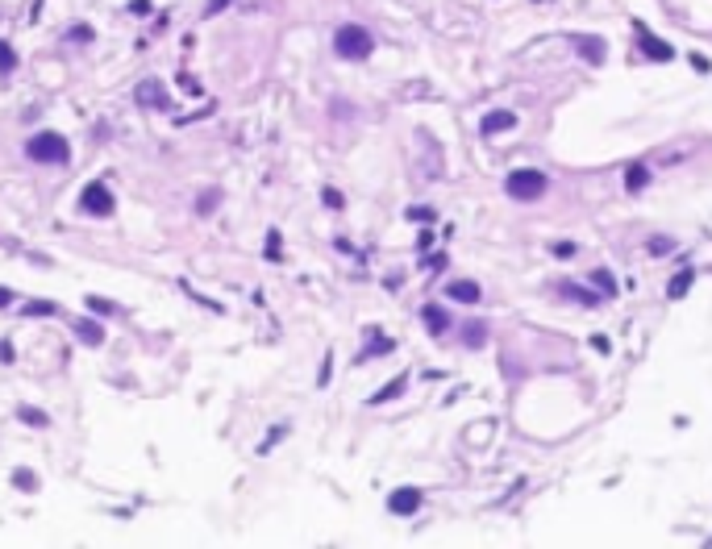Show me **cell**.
<instances>
[{"label":"cell","mask_w":712,"mask_h":549,"mask_svg":"<svg viewBox=\"0 0 712 549\" xmlns=\"http://www.w3.org/2000/svg\"><path fill=\"white\" fill-rule=\"evenodd\" d=\"M25 154H29L33 162H46V167H63V162L71 158V146H67V137H63V133L42 129V133H33V137H29Z\"/></svg>","instance_id":"cell-1"},{"label":"cell","mask_w":712,"mask_h":549,"mask_svg":"<svg viewBox=\"0 0 712 549\" xmlns=\"http://www.w3.org/2000/svg\"><path fill=\"white\" fill-rule=\"evenodd\" d=\"M504 187H508L513 200H525V204H529V200H542V196H546L550 175H546V171H533V167H517V171H508Z\"/></svg>","instance_id":"cell-2"},{"label":"cell","mask_w":712,"mask_h":549,"mask_svg":"<svg viewBox=\"0 0 712 549\" xmlns=\"http://www.w3.org/2000/svg\"><path fill=\"white\" fill-rule=\"evenodd\" d=\"M333 50H338V58H350V62H363L371 50H375V37L363 29V25H342L338 33H333Z\"/></svg>","instance_id":"cell-3"},{"label":"cell","mask_w":712,"mask_h":549,"mask_svg":"<svg viewBox=\"0 0 712 549\" xmlns=\"http://www.w3.org/2000/svg\"><path fill=\"white\" fill-rule=\"evenodd\" d=\"M79 208H83L88 217H113L117 200H113L108 183H88V187H83V196H79Z\"/></svg>","instance_id":"cell-4"},{"label":"cell","mask_w":712,"mask_h":549,"mask_svg":"<svg viewBox=\"0 0 712 549\" xmlns=\"http://www.w3.org/2000/svg\"><path fill=\"white\" fill-rule=\"evenodd\" d=\"M421 508V491L417 487H396L392 496H388V512L392 516H413Z\"/></svg>","instance_id":"cell-5"},{"label":"cell","mask_w":712,"mask_h":549,"mask_svg":"<svg viewBox=\"0 0 712 549\" xmlns=\"http://www.w3.org/2000/svg\"><path fill=\"white\" fill-rule=\"evenodd\" d=\"M133 100H138L142 108H167V87H163L158 79H142L138 92H133Z\"/></svg>","instance_id":"cell-6"},{"label":"cell","mask_w":712,"mask_h":549,"mask_svg":"<svg viewBox=\"0 0 712 549\" xmlns=\"http://www.w3.org/2000/svg\"><path fill=\"white\" fill-rule=\"evenodd\" d=\"M517 125V112L513 108H492L483 121H479V133L483 137H496V133H504V129H513Z\"/></svg>","instance_id":"cell-7"},{"label":"cell","mask_w":712,"mask_h":549,"mask_svg":"<svg viewBox=\"0 0 712 549\" xmlns=\"http://www.w3.org/2000/svg\"><path fill=\"white\" fill-rule=\"evenodd\" d=\"M446 296L450 300H458V304H479V283H471V279H454V283H446Z\"/></svg>","instance_id":"cell-8"},{"label":"cell","mask_w":712,"mask_h":549,"mask_svg":"<svg viewBox=\"0 0 712 549\" xmlns=\"http://www.w3.org/2000/svg\"><path fill=\"white\" fill-rule=\"evenodd\" d=\"M642 54L654 58V62H671V58H675V50H671L663 37H654V33H642Z\"/></svg>","instance_id":"cell-9"},{"label":"cell","mask_w":712,"mask_h":549,"mask_svg":"<svg viewBox=\"0 0 712 549\" xmlns=\"http://www.w3.org/2000/svg\"><path fill=\"white\" fill-rule=\"evenodd\" d=\"M421 316H425V329H429V333H446V329H450V316H446L438 304H425Z\"/></svg>","instance_id":"cell-10"},{"label":"cell","mask_w":712,"mask_h":549,"mask_svg":"<svg viewBox=\"0 0 712 549\" xmlns=\"http://www.w3.org/2000/svg\"><path fill=\"white\" fill-rule=\"evenodd\" d=\"M575 50H579L588 62H604V42H600V37H575Z\"/></svg>","instance_id":"cell-11"},{"label":"cell","mask_w":712,"mask_h":549,"mask_svg":"<svg viewBox=\"0 0 712 549\" xmlns=\"http://www.w3.org/2000/svg\"><path fill=\"white\" fill-rule=\"evenodd\" d=\"M75 333H79V341H88V346H100V341H104V329H100L96 321H83V316H75Z\"/></svg>","instance_id":"cell-12"},{"label":"cell","mask_w":712,"mask_h":549,"mask_svg":"<svg viewBox=\"0 0 712 549\" xmlns=\"http://www.w3.org/2000/svg\"><path fill=\"white\" fill-rule=\"evenodd\" d=\"M625 183H629V192H642V187L650 183V171H646L642 162H634V167H629V175H625Z\"/></svg>","instance_id":"cell-13"},{"label":"cell","mask_w":712,"mask_h":549,"mask_svg":"<svg viewBox=\"0 0 712 549\" xmlns=\"http://www.w3.org/2000/svg\"><path fill=\"white\" fill-rule=\"evenodd\" d=\"M17 416H21L25 425H33V429H46V425H50V416H46L42 408H17Z\"/></svg>","instance_id":"cell-14"},{"label":"cell","mask_w":712,"mask_h":549,"mask_svg":"<svg viewBox=\"0 0 712 549\" xmlns=\"http://www.w3.org/2000/svg\"><path fill=\"white\" fill-rule=\"evenodd\" d=\"M13 487L17 491H38V475L33 471H13Z\"/></svg>","instance_id":"cell-15"},{"label":"cell","mask_w":712,"mask_h":549,"mask_svg":"<svg viewBox=\"0 0 712 549\" xmlns=\"http://www.w3.org/2000/svg\"><path fill=\"white\" fill-rule=\"evenodd\" d=\"M54 312H58V308H54L50 300H29V304H25V316H54Z\"/></svg>","instance_id":"cell-16"},{"label":"cell","mask_w":712,"mask_h":549,"mask_svg":"<svg viewBox=\"0 0 712 549\" xmlns=\"http://www.w3.org/2000/svg\"><path fill=\"white\" fill-rule=\"evenodd\" d=\"M217 204H221V192H217V187H213V192H204V196H200V200H196V212H200V217H204V212H213V208H217Z\"/></svg>","instance_id":"cell-17"},{"label":"cell","mask_w":712,"mask_h":549,"mask_svg":"<svg viewBox=\"0 0 712 549\" xmlns=\"http://www.w3.org/2000/svg\"><path fill=\"white\" fill-rule=\"evenodd\" d=\"M13 67H17V54L8 42H0V71H13Z\"/></svg>","instance_id":"cell-18"},{"label":"cell","mask_w":712,"mask_h":549,"mask_svg":"<svg viewBox=\"0 0 712 549\" xmlns=\"http://www.w3.org/2000/svg\"><path fill=\"white\" fill-rule=\"evenodd\" d=\"M650 254H654V258L671 254V237H650Z\"/></svg>","instance_id":"cell-19"},{"label":"cell","mask_w":712,"mask_h":549,"mask_svg":"<svg viewBox=\"0 0 712 549\" xmlns=\"http://www.w3.org/2000/svg\"><path fill=\"white\" fill-rule=\"evenodd\" d=\"M688 287H692V271H684V275H679V279H675V283H671V296H675V300H679V296H684V292H688Z\"/></svg>","instance_id":"cell-20"},{"label":"cell","mask_w":712,"mask_h":549,"mask_svg":"<svg viewBox=\"0 0 712 549\" xmlns=\"http://www.w3.org/2000/svg\"><path fill=\"white\" fill-rule=\"evenodd\" d=\"M404 391V379H392V387H383L379 396H375V404H383V400H392V396H400Z\"/></svg>","instance_id":"cell-21"},{"label":"cell","mask_w":712,"mask_h":549,"mask_svg":"<svg viewBox=\"0 0 712 549\" xmlns=\"http://www.w3.org/2000/svg\"><path fill=\"white\" fill-rule=\"evenodd\" d=\"M67 37H71V42H92V29H88V25H75Z\"/></svg>","instance_id":"cell-22"},{"label":"cell","mask_w":712,"mask_h":549,"mask_svg":"<svg viewBox=\"0 0 712 549\" xmlns=\"http://www.w3.org/2000/svg\"><path fill=\"white\" fill-rule=\"evenodd\" d=\"M575 250H579V246H575V242H558V246H554V258H571V254H575Z\"/></svg>","instance_id":"cell-23"},{"label":"cell","mask_w":712,"mask_h":549,"mask_svg":"<svg viewBox=\"0 0 712 549\" xmlns=\"http://www.w3.org/2000/svg\"><path fill=\"white\" fill-rule=\"evenodd\" d=\"M592 283H596L600 292H613V279H608V271H596V275H592Z\"/></svg>","instance_id":"cell-24"},{"label":"cell","mask_w":712,"mask_h":549,"mask_svg":"<svg viewBox=\"0 0 712 549\" xmlns=\"http://www.w3.org/2000/svg\"><path fill=\"white\" fill-rule=\"evenodd\" d=\"M267 258H271V262L279 258V233H271V237H267Z\"/></svg>","instance_id":"cell-25"},{"label":"cell","mask_w":712,"mask_h":549,"mask_svg":"<svg viewBox=\"0 0 712 549\" xmlns=\"http://www.w3.org/2000/svg\"><path fill=\"white\" fill-rule=\"evenodd\" d=\"M88 308H92V312H113V304H108V300H96V296H88Z\"/></svg>","instance_id":"cell-26"},{"label":"cell","mask_w":712,"mask_h":549,"mask_svg":"<svg viewBox=\"0 0 712 549\" xmlns=\"http://www.w3.org/2000/svg\"><path fill=\"white\" fill-rule=\"evenodd\" d=\"M325 204H329V208H342V192H333V187H325Z\"/></svg>","instance_id":"cell-27"},{"label":"cell","mask_w":712,"mask_h":549,"mask_svg":"<svg viewBox=\"0 0 712 549\" xmlns=\"http://www.w3.org/2000/svg\"><path fill=\"white\" fill-rule=\"evenodd\" d=\"M408 221H433V212L429 208H408Z\"/></svg>","instance_id":"cell-28"},{"label":"cell","mask_w":712,"mask_h":549,"mask_svg":"<svg viewBox=\"0 0 712 549\" xmlns=\"http://www.w3.org/2000/svg\"><path fill=\"white\" fill-rule=\"evenodd\" d=\"M388 350H392V341H388V337H379V341H375V346H371L367 354H388Z\"/></svg>","instance_id":"cell-29"},{"label":"cell","mask_w":712,"mask_h":549,"mask_svg":"<svg viewBox=\"0 0 712 549\" xmlns=\"http://www.w3.org/2000/svg\"><path fill=\"white\" fill-rule=\"evenodd\" d=\"M179 83H183V92H200V83H196L192 75H179Z\"/></svg>","instance_id":"cell-30"},{"label":"cell","mask_w":712,"mask_h":549,"mask_svg":"<svg viewBox=\"0 0 712 549\" xmlns=\"http://www.w3.org/2000/svg\"><path fill=\"white\" fill-rule=\"evenodd\" d=\"M467 341H471V346H475V341H483V329H479V325H471V329H467Z\"/></svg>","instance_id":"cell-31"},{"label":"cell","mask_w":712,"mask_h":549,"mask_svg":"<svg viewBox=\"0 0 712 549\" xmlns=\"http://www.w3.org/2000/svg\"><path fill=\"white\" fill-rule=\"evenodd\" d=\"M0 362H13V346L8 341H0Z\"/></svg>","instance_id":"cell-32"},{"label":"cell","mask_w":712,"mask_h":549,"mask_svg":"<svg viewBox=\"0 0 712 549\" xmlns=\"http://www.w3.org/2000/svg\"><path fill=\"white\" fill-rule=\"evenodd\" d=\"M225 4H229V0H208V8H204V12H208V17H213V12H221V8H225Z\"/></svg>","instance_id":"cell-33"},{"label":"cell","mask_w":712,"mask_h":549,"mask_svg":"<svg viewBox=\"0 0 712 549\" xmlns=\"http://www.w3.org/2000/svg\"><path fill=\"white\" fill-rule=\"evenodd\" d=\"M8 300H13V292H8V287H0V308H4Z\"/></svg>","instance_id":"cell-34"}]
</instances>
